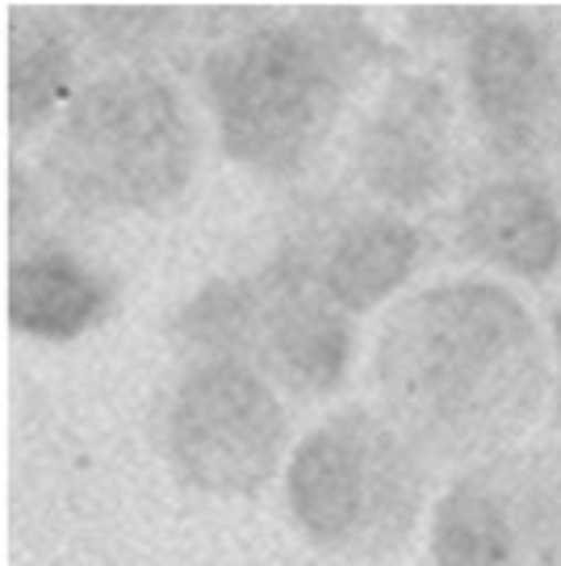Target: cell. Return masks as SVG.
Listing matches in <instances>:
<instances>
[{
	"mask_svg": "<svg viewBox=\"0 0 561 566\" xmlns=\"http://www.w3.org/2000/svg\"><path fill=\"white\" fill-rule=\"evenodd\" d=\"M168 336L184 361H243L280 399L319 403L357 361V319L327 298L315 273V231H298L277 256L243 277L205 282L177 311Z\"/></svg>",
	"mask_w": 561,
	"mask_h": 566,
	"instance_id": "3",
	"label": "cell"
},
{
	"mask_svg": "<svg viewBox=\"0 0 561 566\" xmlns=\"http://www.w3.org/2000/svg\"><path fill=\"white\" fill-rule=\"evenodd\" d=\"M201 130L160 67L126 63L76 88L55 118L42 168L81 210L151 214L198 172Z\"/></svg>",
	"mask_w": 561,
	"mask_h": 566,
	"instance_id": "4",
	"label": "cell"
},
{
	"mask_svg": "<svg viewBox=\"0 0 561 566\" xmlns=\"http://www.w3.org/2000/svg\"><path fill=\"white\" fill-rule=\"evenodd\" d=\"M549 332H553V424H558V437H561V303L553 306V315H549Z\"/></svg>",
	"mask_w": 561,
	"mask_h": 566,
	"instance_id": "14",
	"label": "cell"
},
{
	"mask_svg": "<svg viewBox=\"0 0 561 566\" xmlns=\"http://www.w3.org/2000/svg\"><path fill=\"white\" fill-rule=\"evenodd\" d=\"M163 458L177 479L219 500H252L277 479L289 407L252 365L189 357L160 411Z\"/></svg>",
	"mask_w": 561,
	"mask_h": 566,
	"instance_id": "6",
	"label": "cell"
},
{
	"mask_svg": "<svg viewBox=\"0 0 561 566\" xmlns=\"http://www.w3.org/2000/svg\"><path fill=\"white\" fill-rule=\"evenodd\" d=\"M457 252L507 277L549 282L561 269V202L541 177H486L462 198Z\"/></svg>",
	"mask_w": 561,
	"mask_h": 566,
	"instance_id": "10",
	"label": "cell"
},
{
	"mask_svg": "<svg viewBox=\"0 0 561 566\" xmlns=\"http://www.w3.org/2000/svg\"><path fill=\"white\" fill-rule=\"evenodd\" d=\"M315 231V273L327 298L348 311L352 319H364L369 311L394 298V290L420 269L423 231L415 219L361 206L343 219H327Z\"/></svg>",
	"mask_w": 561,
	"mask_h": 566,
	"instance_id": "11",
	"label": "cell"
},
{
	"mask_svg": "<svg viewBox=\"0 0 561 566\" xmlns=\"http://www.w3.org/2000/svg\"><path fill=\"white\" fill-rule=\"evenodd\" d=\"M432 470L373 407L352 403L301 437L285 462V504L327 558L399 563L415 542Z\"/></svg>",
	"mask_w": 561,
	"mask_h": 566,
	"instance_id": "5",
	"label": "cell"
},
{
	"mask_svg": "<svg viewBox=\"0 0 561 566\" xmlns=\"http://www.w3.org/2000/svg\"><path fill=\"white\" fill-rule=\"evenodd\" d=\"M118 285L60 240H13L9 261V327L25 340L67 344L114 311Z\"/></svg>",
	"mask_w": 561,
	"mask_h": 566,
	"instance_id": "12",
	"label": "cell"
},
{
	"mask_svg": "<svg viewBox=\"0 0 561 566\" xmlns=\"http://www.w3.org/2000/svg\"><path fill=\"white\" fill-rule=\"evenodd\" d=\"M81 25L55 9H13L9 13V130L34 135L42 122L60 118L76 97Z\"/></svg>",
	"mask_w": 561,
	"mask_h": 566,
	"instance_id": "13",
	"label": "cell"
},
{
	"mask_svg": "<svg viewBox=\"0 0 561 566\" xmlns=\"http://www.w3.org/2000/svg\"><path fill=\"white\" fill-rule=\"evenodd\" d=\"M427 549L436 566H561V446H516L453 474Z\"/></svg>",
	"mask_w": 561,
	"mask_h": 566,
	"instance_id": "8",
	"label": "cell"
},
{
	"mask_svg": "<svg viewBox=\"0 0 561 566\" xmlns=\"http://www.w3.org/2000/svg\"><path fill=\"white\" fill-rule=\"evenodd\" d=\"M381 60H390V46L352 9L235 18L201 60V93L222 151L256 177H301Z\"/></svg>",
	"mask_w": 561,
	"mask_h": 566,
	"instance_id": "2",
	"label": "cell"
},
{
	"mask_svg": "<svg viewBox=\"0 0 561 566\" xmlns=\"http://www.w3.org/2000/svg\"><path fill=\"white\" fill-rule=\"evenodd\" d=\"M462 84L474 135L490 160L537 177L561 156V51L541 21L474 9L462 30Z\"/></svg>",
	"mask_w": 561,
	"mask_h": 566,
	"instance_id": "7",
	"label": "cell"
},
{
	"mask_svg": "<svg viewBox=\"0 0 561 566\" xmlns=\"http://www.w3.org/2000/svg\"><path fill=\"white\" fill-rule=\"evenodd\" d=\"M373 411L432 474L516 449L553 399L541 324L499 282L462 277L402 298L369 353Z\"/></svg>",
	"mask_w": 561,
	"mask_h": 566,
	"instance_id": "1",
	"label": "cell"
},
{
	"mask_svg": "<svg viewBox=\"0 0 561 566\" xmlns=\"http://www.w3.org/2000/svg\"><path fill=\"white\" fill-rule=\"evenodd\" d=\"M352 177L394 214L436 206L457 181V102L441 76L394 67L369 105L357 143Z\"/></svg>",
	"mask_w": 561,
	"mask_h": 566,
	"instance_id": "9",
	"label": "cell"
}]
</instances>
